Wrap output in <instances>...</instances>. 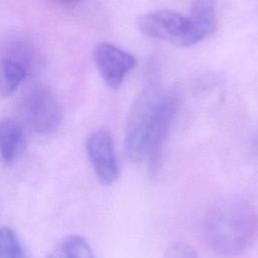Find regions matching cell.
Masks as SVG:
<instances>
[{"label":"cell","mask_w":258,"mask_h":258,"mask_svg":"<svg viewBox=\"0 0 258 258\" xmlns=\"http://www.w3.org/2000/svg\"><path fill=\"white\" fill-rule=\"evenodd\" d=\"M138 27L145 35L168 41L176 46H190L189 18L172 10L162 9L141 16Z\"/></svg>","instance_id":"obj_4"},{"label":"cell","mask_w":258,"mask_h":258,"mask_svg":"<svg viewBox=\"0 0 258 258\" xmlns=\"http://www.w3.org/2000/svg\"><path fill=\"white\" fill-rule=\"evenodd\" d=\"M0 56L16 60L30 71L36 63V52L25 35L19 33L7 34L0 42Z\"/></svg>","instance_id":"obj_10"},{"label":"cell","mask_w":258,"mask_h":258,"mask_svg":"<svg viewBox=\"0 0 258 258\" xmlns=\"http://www.w3.org/2000/svg\"><path fill=\"white\" fill-rule=\"evenodd\" d=\"M31 71L24 64L0 56V97L11 96Z\"/></svg>","instance_id":"obj_11"},{"label":"cell","mask_w":258,"mask_h":258,"mask_svg":"<svg viewBox=\"0 0 258 258\" xmlns=\"http://www.w3.org/2000/svg\"><path fill=\"white\" fill-rule=\"evenodd\" d=\"M17 109L22 121L38 134L57 130L62 120V110L53 92L42 84L28 87L20 96Z\"/></svg>","instance_id":"obj_3"},{"label":"cell","mask_w":258,"mask_h":258,"mask_svg":"<svg viewBox=\"0 0 258 258\" xmlns=\"http://www.w3.org/2000/svg\"><path fill=\"white\" fill-rule=\"evenodd\" d=\"M164 91L157 85H148L136 98L130 110L125 129V150L132 162L146 155L149 131Z\"/></svg>","instance_id":"obj_2"},{"label":"cell","mask_w":258,"mask_h":258,"mask_svg":"<svg viewBox=\"0 0 258 258\" xmlns=\"http://www.w3.org/2000/svg\"><path fill=\"white\" fill-rule=\"evenodd\" d=\"M94 61L101 77L112 89L120 87L137 62L133 54L110 42H101L95 47Z\"/></svg>","instance_id":"obj_6"},{"label":"cell","mask_w":258,"mask_h":258,"mask_svg":"<svg viewBox=\"0 0 258 258\" xmlns=\"http://www.w3.org/2000/svg\"><path fill=\"white\" fill-rule=\"evenodd\" d=\"M178 105L177 96L171 92H165L159 103L146 146L145 156L148 159V169L151 175H155L161 167L164 143L177 113Z\"/></svg>","instance_id":"obj_5"},{"label":"cell","mask_w":258,"mask_h":258,"mask_svg":"<svg viewBox=\"0 0 258 258\" xmlns=\"http://www.w3.org/2000/svg\"><path fill=\"white\" fill-rule=\"evenodd\" d=\"M86 149L99 180L104 184L113 183L119 170L110 133L104 129L93 132L87 139Z\"/></svg>","instance_id":"obj_7"},{"label":"cell","mask_w":258,"mask_h":258,"mask_svg":"<svg viewBox=\"0 0 258 258\" xmlns=\"http://www.w3.org/2000/svg\"><path fill=\"white\" fill-rule=\"evenodd\" d=\"M164 258H199V256L190 245L184 242H173L165 250Z\"/></svg>","instance_id":"obj_14"},{"label":"cell","mask_w":258,"mask_h":258,"mask_svg":"<svg viewBox=\"0 0 258 258\" xmlns=\"http://www.w3.org/2000/svg\"><path fill=\"white\" fill-rule=\"evenodd\" d=\"M46 258H95L89 243L80 235L60 239L46 254Z\"/></svg>","instance_id":"obj_12"},{"label":"cell","mask_w":258,"mask_h":258,"mask_svg":"<svg viewBox=\"0 0 258 258\" xmlns=\"http://www.w3.org/2000/svg\"><path fill=\"white\" fill-rule=\"evenodd\" d=\"M204 231L208 244L215 252L238 255L254 240L258 232V215L246 200L224 198L208 210Z\"/></svg>","instance_id":"obj_1"},{"label":"cell","mask_w":258,"mask_h":258,"mask_svg":"<svg viewBox=\"0 0 258 258\" xmlns=\"http://www.w3.org/2000/svg\"><path fill=\"white\" fill-rule=\"evenodd\" d=\"M0 258H26L16 234L6 226L0 227Z\"/></svg>","instance_id":"obj_13"},{"label":"cell","mask_w":258,"mask_h":258,"mask_svg":"<svg viewBox=\"0 0 258 258\" xmlns=\"http://www.w3.org/2000/svg\"><path fill=\"white\" fill-rule=\"evenodd\" d=\"M51 1L61 7L72 8V7H75L78 4H80L83 0H51Z\"/></svg>","instance_id":"obj_15"},{"label":"cell","mask_w":258,"mask_h":258,"mask_svg":"<svg viewBox=\"0 0 258 258\" xmlns=\"http://www.w3.org/2000/svg\"><path fill=\"white\" fill-rule=\"evenodd\" d=\"M188 18L191 46L214 32L217 25L215 0H195Z\"/></svg>","instance_id":"obj_9"},{"label":"cell","mask_w":258,"mask_h":258,"mask_svg":"<svg viewBox=\"0 0 258 258\" xmlns=\"http://www.w3.org/2000/svg\"><path fill=\"white\" fill-rule=\"evenodd\" d=\"M25 133L22 122L11 117H0V157L10 164L25 148Z\"/></svg>","instance_id":"obj_8"}]
</instances>
